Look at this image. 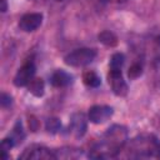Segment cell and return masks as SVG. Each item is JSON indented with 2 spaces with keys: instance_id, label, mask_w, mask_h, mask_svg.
Segmentation results:
<instances>
[{
  "instance_id": "obj_1",
  "label": "cell",
  "mask_w": 160,
  "mask_h": 160,
  "mask_svg": "<svg viewBox=\"0 0 160 160\" xmlns=\"http://www.w3.org/2000/svg\"><path fill=\"white\" fill-rule=\"evenodd\" d=\"M128 141V130L122 125L110 126L101 136L100 141L91 149L89 156L92 159L115 158Z\"/></svg>"
},
{
  "instance_id": "obj_2",
  "label": "cell",
  "mask_w": 160,
  "mask_h": 160,
  "mask_svg": "<svg viewBox=\"0 0 160 160\" xmlns=\"http://www.w3.org/2000/svg\"><path fill=\"white\" fill-rule=\"evenodd\" d=\"M128 154L130 158H160V144L152 135H141L130 141Z\"/></svg>"
},
{
  "instance_id": "obj_3",
  "label": "cell",
  "mask_w": 160,
  "mask_h": 160,
  "mask_svg": "<svg viewBox=\"0 0 160 160\" xmlns=\"http://www.w3.org/2000/svg\"><path fill=\"white\" fill-rule=\"evenodd\" d=\"M95 56H96V51L94 49L82 48V49H76L69 52L64 58V62L69 66L81 68V66H86L88 64H90L95 59Z\"/></svg>"
},
{
  "instance_id": "obj_4",
  "label": "cell",
  "mask_w": 160,
  "mask_h": 160,
  "mask_svg": "<svg viewBox=\"0 0 160 160\" xmlns=\"http://www.w3.org/2000/svg\"><path fill=\"white\" fill-rule=\"evenodd\" d=\"M36 68L32 60L26 61L16 72V75L14 76V85L15 86H28V84L34 79Z\"/></svg>"
},
{
  "instance_id": "obj_5",
  "label": "cell",
  "mask_w": 160,
  "mask_h": 160,
  "mask_svg": "<svg viewBox=\"0 0 160 160\" xmlns=\"http://www.w3.org/2000/svg\"><path fill=\"white\" fill-rule=\"evenodd\" d=\"M20 159H34V160H50V159H56L55 152L50 151L45 146L40 145H31L25 149V151L20 155Z\"/></svg>"
},
{
  "instance_id": "obj_6",
  "label": "cell",
  "mask_w": 160,
  "mask_h": 160,
  "mask_svg": "<svg viewBox=\"0 0 160 160\" xmlns=\"http://www.w3.org/2000/svg\"><path fill=\"white\" fill-rule=\"evenodd\" d=\"M109 84L111 86V90L115 95L118 96H125L128 94V84L125 82L121 70L116 69H110L109 75H108Z\"/></svg>"
},
{
  "instance_id": "obj_7",
  "label": "cell",
  "mask_w": 160,
  "mask_h": 160,
  "mask_svg": "<svg viewBox=\"0 0 160 160\" xmlns=\"http://www.w3.org/2000/svg\"><path fill=\"white\" fill-rule=\"evenodd\" d=\"M112 115V108L108 105H94L89 110V120L94 124H102Z\"/></svg>"
},
{
  "instance_id": "obj_8",
  "label": "cell",
  "mask_w": 160,
  "mask_h": 160,
  "mask_svg": "<svg viewBox=\"0 0 160 160\" xmlns=\"http://www.w3.org/2000/svg\"><path fill=\"white\" fill-rule=\"evenodd\" d=\"M42 22V15L40 12H29L21 16L20 21H19V28L22 31L30 32L36 30Z\"/></svg>"
},
{
  "instance_id": "obj_9",
  "label": "cell",
  "mask_w": 160,
  "mask_h": 160,
  "mask_svg": "<svg viewBox=\"0 0 160 160\" xmlns=\"http://www.w3.org/2000/svg\"><path fill=\"white\" fill-rule=\"evenodd\" d=\"M86 126H88V120H86L85 114H82V112L72 114V116L70 119V129H71V132L76 138H80L85 134Z\"/></svg>"
},
{
  "instance_id": "obj_10",
  "label": "cell",
  "mask_w": 160,
  "mask_h": 160,
  "mask_svg": "<svg viewBox=\"0 0 160 160\" xmlns=\"http://www.w3.org/2000/svg\"><path fill=\"white\" fill-rule=\"evenodd\" d=\"M50 82L55 88H64L72 82V76L64 70H56L52 72L50 78Z\"/></svg>"
},
{
  "instance_id": "obj_11",
  "label": "cell",
  "mask_w": 160,
  "mask_h": 160,
  "mask_svg": "<svg viewBox=\"0 0 160 160\" xmlns=\"http://www.w3.org/2000/svg\"><path fill=\"white\" fill-rule=\"evenodd\" d=\"M28 90L29 92H31L34 96H42L44 95V90H45V85H44V81L42 79L40 78H35L32 79L29 84H28Z\"/></svg>"
},
{
  "instance_id": "obj_12",
  "label": "cell",
  "mask_w": 160,
  "mask_h": 160,
  "mask_svg": "<svg viewBox=\"0 0 160 160\" xmlns=\"http://www.w3.org/2000/svg\"><path fill=\"white\" fill-rule=\"evenodd\" d=\"M98 39H99L100 42H102L104 45L110 46V48H114V46L118 45V36H116L114 32L109 31V30L101 31V32L98 35Z\"/></svg>"
},
{
  "instance_id": "obj_13",
  "label": "cell",
  "mask_w": 160,
  "mask_h": 160,
  "mask_svg": "<svg viewBox=\"0 0 160 160\" xmlns=\"http://www.w3.org/2000/svg\"><path fill=\"white\" fill-rule=\"evenodd\" d=\"M82 81L86 86L89 88H98L100 84H101V79L100 76L92 71V70H89V71H85L84 75H82Z\"/></svg>"
},
{
  "instance_id": "obj_14",
  "label": "cell",
  "mask_w": 160,
  "mask_h": 160,
  "mask_svg": "<svg viewBox=\"0 0 160 160\" xmlns=\"http://www.w3.org/2000/svg\"><path fill=\"white\" fill-rule=\"evenodd\" d=\"M124 61H125V58L121 52H116L111 56V60H110V69H116V70H121L122 65H124Z\"/></svg>"
},
{
  "instance_id": "obj_15",
  "label": "cell",
  "mask_w": 160,
  "mask_h": 160,
  "mask_svg": "<svg viewBox=\"0 0 160 160\" xmlns=\"http://www.w3.org/2000/svg\"><path fill=\"white\" fill-rule=\"evenodd\" d=\"M11 138L14 139L15 144H16V142H21L22 139L25 138V134H24V131H22V125H21V121H20V120L16 121V124H15V126H14V130H12V136H11Z\"/></svg>"
},
{
  "instance_id": "obj_16",
  "label": "cell",
  "mask_w": 160,
  "mask_h": 160,
  "mask_svg": "<svg viewBox=\"0 0 160 160\" xmlns=\"http://www.w3.org/2000/svg\"><path fill=\"white\" fill-rule=\"evenodd\" d=\"M45 126H46V130H48L49 132L55 134V132H58V131L60 130V128H61V122H60V120L56 119V118H50V119L46 120Z\"/></svg>"
},
{
  "instance_id": "obj_17",
  "label": "cell",
  "mask_w": 160,
  "mask_h": 160,
  "mask_svg": "<svg viewBox=\"0 0 160 160\" xmlns=\"http://www.w3.org/2000/svg\"><path fill=\"white\" fill-rule=\"evenodd\" d=\"M141 74H142V66H141L139 62H134V64L129 68V71H128L129 79H131V80L138 79Z\"/></svg>"
},
{
  "instance_id": "obj_18",
  "label": "cell",
  "mask_w": 160,
  "mask_h": 160,
  "mask_svg": "<svg viewBox=\"0 0 160 160\" xmlns=\"http://www.w3.org/2000/svg\"><path fill=\"white\" fill-rule=\"evenodd\" d=\"M15 145V141L12 138H5L2 141H1V154H2V159H8V151Z\"/></svg>"
},
{
  "instance_id": "obj_19",
  "label": "cell",
  "mask_w": 160,
  "mask_h": 160,
  "mask_svg": "<svg viewBox=\"0 0 160 160\" xmlns=\"http://www.w3.org/2000/svg\"><path fill=\"white\" fill-rule=\"evenodd\" d=\"M0 104L2 108H8L10 106L11 104V96L6 92H1V96H0Z\"/></svg>"
},
{
  "instance_id": "obj_20",
  "label": "cell",
  "mask_w": 160,
  "mask_h": 160,
  "mask_svg": "<svg viewBox=\"0 0 160 160\" xmlns=\"http://www.w3.org/2000/svg\"><path fill=\"white\" fill-rule=\"evenodd\" d=\"M29 128L31 131H36L38 128H39V121L36 120L35 116H30L29 118Z\"/></svg>"
},
{
  "instance_id": "obj_21",
  "label": "cell",
  "mask_w": 160,
  "mask_h": 160,
  "mask_svg": "<svg viewBox=\"0 0 160 160\" xmlns=\"http://www.w3.org/2000/svg\"><path fill=\"white\" fill-rule=\"evenodd\" d=\"M6 9H8V1L6 0H0V10L2 12H5Z\"/></svg>"
},
{
  "instance_id": "obj_22",
  "label": "cell",
  "mask_w": 160,
  "mask_h": 160,
  "mask_svg": "<svg viewBox=\"0 0 160 160\" xmlns=\"http://www.w3.org/2000/svg\"><path fill=\"white\" fill-rule=\"evenodd\" d=\"M108 1H111V2H125L126 0H108Z\"/></svg>"
},
{
  "instance_id": "obj_23",
  "label": "cell",
  "mask_w": 160,
  "mask_h": 160,
  "mask_svg": "<svg viewBox=\"0 0 160 160\" xmlns=\"http://www.w3.org/2000/svg\"><path fill=\"white\" fill-rule=\"evenodd\" d=\"M58 1H62V0H58Z\"/></svg>"
}]
</instances>
